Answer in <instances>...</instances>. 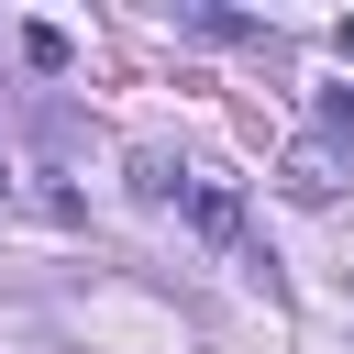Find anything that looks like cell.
<instances>
[{
  "label": "cell",
  "instance_id": "277c9868",
  "mask_svg": "<svg viewBox=\"0 0 354 354\" xmlns=\"http://www.w3.org/2000/svg\"><path fill=\"white\" fill-rule=\"evenodd\" d=\"M321 133H332V144H354V88H332V100H321Z\"/></svg>",
  "mask_w": 354,
  "mask_h": 354
},
{
  "label": "cell",
  "instance_id": "8992f818",
  "mask_svg": "<svg viewBox=\"0 0 354 354\" xmlns=\"http://www.w3.org/2000/svg\"><path fill=\"white\" fill-rule=\"evenodd\" d=\"M0 188H11V166H0Z\"/></svg>",
  "mask_w": 354,
  "mask_h": 354
},
{
  "label": "cell",
  "instance_id": "6da1fadb",
  "mask_svg": "<svg viewBox=\"0 0 354 354\" xmlns=\"http://www.w3.org/2000/svg\"><path fill=\"white\" fill-rule=\"evenodd\" d=\"M188 221H199L210 243H243V199H232L221 177H199V188H188Z\"/></svg>",
  "mask_w": 354,
  "mask_h": 354
},
{
  "label": "cell",
  "instance_id": "5b68a950",
  "mask_svg": "<svg viewBox=\"0 0 354 354\" xmlns=\"http://www.w3.org/2000/svg\"><path fill=\"white\" fill-rule=\"evenodd\" d=\"M332 44H343V66H354V22H343V33H332Z\"/></svg>",
  "mask_w": 354,
  "mask_h": 354
},
{
  "label": "cell",
  "instance_id": "3957f363",
  "mask_svg": "<svg viewBox=\"0 0 354 354\" xmlns=\"http://www.w3.org/2000/svg\"><path fill=\"white\" fill-rule=\"evenodd\" d=\"M288 188H299V199H332V155L299 144V155H288Z\"/></svg>",
  "mask_w": 354,
  "mask_h": 354
},
{
  "label": "cell",
  "instance_id": "7a4b0ae2",
  "mask_svg": "<svg viewBox=\"0 0 354 354\" xmlns=\"http://www.w3.org/2000/svg\"><path fill=\"white\" fill-rule=\"evenodd\" d=\"M22 66H44V77H66V66H77V44H66L55 22H33V33H22Z\"/></svg>",
  "mask_w": 354,
  "mask_h": 354
}]
</instances>
